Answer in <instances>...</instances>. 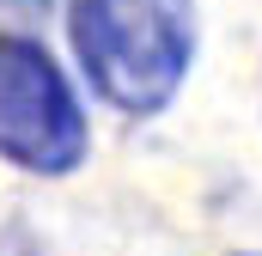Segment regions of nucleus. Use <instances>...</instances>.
Instances as JSON below:
<instances>
[{
	"label": "nucleus",
	"instance_id": "2",
	"mask_svg": "<svg viewBox=\"0 0 262 256\" xmlns=\"http://www.w3.org/2000/svg\"><path fill=\"white\" fill-rule=\"evenodd\" d=\"M85 140V110L55 55L31 37H0V159L31 177H67Z\"/></svg>",
	"mask_w": 262,
	"mask_h": 256
},
{
	"label": "nucleus",
	"instance_id": "1",
	"mask_svg": "<svg viewBox=\"0 0 262 256\" xmlns=\"http://www.w3.org/2000/svg\"><path fill=\"white\" fill-rule=\"evenodd\" d=\"M73 55L122 116H159L195 61V0H73Z\"/></svg>",
	"mask_w": 262,
	"mask_h": 256
}]
</instances>
